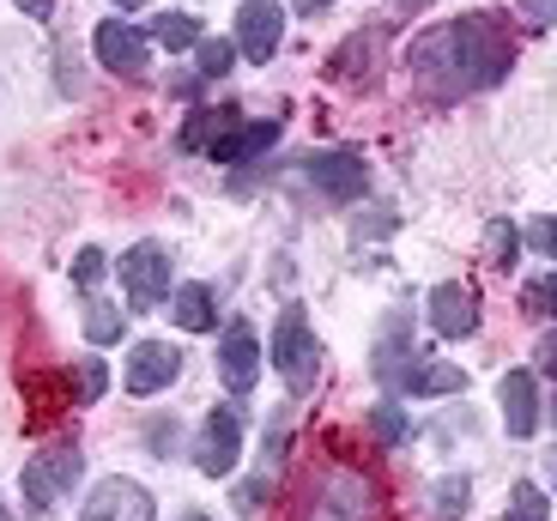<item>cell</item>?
I'll use <instances>...</instances> for the list:
<instances>
[{
  "mask_svg": "<svg viewBox=\"0 0 557 521\" xmlns=\"http://www.w3.org/2000/svg\"><path fill=\"white\" fill-rule=\"evenodd\" d=\"M509 61H516V42H509L497 13H467L412 37V79L436 103H455L467 91L497 85L509 73Z\"/></svg>",
  "mask_w": 557,
  "mask_h": 521,
  "instance_id": "cell-1",
  "label": "cell"
},
{
  "mask_svg": "<svg viewBox=\"0 0 557 521\" xmlns=\"http://www.w3.org/2000/svg\"><path fill=\"white\" fill-rule=\"evenodd\" d=\"M304 521H382V504H376V492H370L363 473H351V467H327V473L309 485Z\"/></svg>",
  "mask_w": 557,
  "mask_h": 521,
  "instance_id": "cell-2",
  "label": "cell"
},
{
  "mask_svg": "<svg viewBox=\"0 0 557 521\" xmlns=\"http://www.w3.org/2000/svg\"><path fill=\"white\" fill-rule=\"evenodd\" d=\"M267 358H273V370L285 376V388L292 395H309L315 388V370H321V346H315V327H309V315L297 310H285L278 315V327H273V346H267Z\"/></svg>",
  "mask_w": 557,
  "mask_h": 521,
  "instance_id": "cell-3",
  "label": "cell"
},
{
  "mask_svg": "<svg viewBox=\"0 0 557 521\" xmlns=\"http://www.w3.org/2000/svg\"><path fill=\"white\" fill-rule=\"evenodd\" d=\"M122 285H127V303H134V310H152L158 297H170L164 243H134V249L122 255Z\"/></svg>",
  "mask_w": 557,
  "mask_h": 521,
  "instance_id": "cell-4",
  "label": "cell"
},
{
  "mask_svg": "<svg viewBox=\"0 0 557 521\" xmlns=\"http://www.w3.org/2000/svg\"><path fill=\"white\" fill-rule=\"evenodd\" d=\"M243 455V424L231 407H212L207 424H200V443H195V467L207 473V480H224L231 467H237Z\"/></svg>",
  "mask_w": 557,
  "mask_h": 521,
  "instance_id": "cell-5",
  "label": "cell"
},
{
  "mask_svg": "<svg viewBox=\"0 0 557 521\" xmlns=\"http://www.w3.org/2000/svg\"><path fill=\"white\" fill-rule=\"evenodd\" d=\"M79 455L73 449H55V455H30L25 461V504L37 509H55L61 504V492H73V480H79Z\"/></svg>",
  "mask_w": 557,
  "mask_h": 521,
  "instance_id": "cell-6",
  "label": "cell"
},
{
  "mask_svg": "<svg viewBox=\"0 0 557 521\" xmlns=\"http://www.w3.org/2000/svg\"><path fill=\"white\" fill-rule=\"evenodd\" d=\"M304 176L327 200H339V207H346V200H358L363 188H370V164H363V158H351V152H309L304 158Z\"/></svg>",
  "mask_w": 557,
  "mask_h": 521,
  "instance_id": "cell-7",
  "label": "cell"
},
{
  "mask_svg": "<svg viewBox=\"0 0 557 521\" xmlns=\"http://www.w3.org/2000/svg\"><path fill=\"white\" fill-rule=\"evenodd\" d=\"M91 49H98V61L110 73H122V79H146V67H152V49H146V37H139L134 25H122V18H103L98 37H91Z\"/></svg>",
  "mask_w": 557,
  "mask_h": 521,
  "instance_id": "cell-8",
  "label": "cell"
},
{
  "mask_svg": "<svg viewBox=\"0 0 557 521\" xmlns=\"http://www.w3.org/2000/svg\"><path fill=\"white\" fill-rule=\"evenodd\" d=\"M219 376L231 395H249L255 382H261V339H255L249 322H231L219 339Z\"/></svg>",
  "mask_w": 557,
  "mask_h": 521,
  "instance_id": "cell-9",
  "label": "cell"
},
{
  "mask_svg": "<svg viewBox=\"0 0 557 521\" xmlns=\"http://www.w3.org/2000/svg\"><path fill=\"white\" fill-rule=\"evenodd\" d=\"M79 521H158V509H152V492H146V485L115 473V480H103L98 492H91V504H85Z\"/></svg>",
  "mask_w": 557,
  "mask_h": 521,
  "instance_id": "cell-10",
  "label": "cell"
},
{
  "mask_svg": "<svg viewBox=\"0 0 557 521\" xmlns=\"http://www.w3.org/2000/svg\"><path fill=\"white\" fill-rule=\"evenodd\" d=\"M431 327L443 339H467L479 334V291L473 285H460V280H443L431 291Z\"/></svg>",
  "mask_w": 557,
  "mask_h": 521,
  "instance_id": "cell-11",
  "label": "cell"
},
{
  "mask_svg": "<svg viewBox=\"0 0 557 521\" xmlns=\"http://www.w3.org/2000/svg\"><path fill=\"white\" fill-rule=\"evenodd\" d=\"M176 376H182V352L170 339H139L134 358H127V388H134V395H158V388H170Z\"/></svg>",
  "mask_w": 557,
  "mask_h": 521,
  "instance_id": "cell-12",
  "label": "cell"
},
{
  "mask_svg": "<svg viewBox=\"0 0 557 521\" xmlns=\"http://www.w3.org/2000/svg\"><path fill=\"white\" fill-rule=\"evenodd\" d=\"M278 37H285V13H278L273 0H243L237 13V49L249 61H267L278 49Z\"/></svg>",
  "mask_w": 557,
  "mask_h": 521,
  "instance_id": "cell-13",
  "label": "cell"
},
{
  "mask_svg": "<svg viewBox=\"0 0 557 521\" xmlns=\"http://www.w3.org/2000/svg\"><path fill=\"white\" fill-rule=\"evenodd\" d=\"M497 407H503L509 437H533V431H540V395H533L528 370H509V376L497 382Z\"/></svg>",
  "mask_w": 557,
  "mask_h": 521,
  "instance_id": "cell-14",
  "label": "cell"
},
{
  "mask_svg": "<svg viewBox=\"0 0 557 521\" xmlns=\"http://www.w3.org/2000/svg\"><path fill=\"white\" fill-rule=\"evenodd\" d=\"M382 37H388L382 25H370V30H351V37H346V49H334V61H327V73H334L339 85H358V79H370V73H376V61H382Z\"/></svg>",
  "mask_w": 557,
  "mask_h": 521,
  "instance_id": "cell-15",
  "label": "cell"
},
{
  "mask_svg": "<svg viewBox=\"0 0 557 521\" xmlns=\"http://www.w3.org/2000/svg\"><path fill=\"white\" fill-rule=\"evenodd\" d=\"M424 364V352L418 346H406V315H388V327H382V346H376V376L388 382V388H406V376Z\"/></svg>",
  "mask_w": 557,
  "mask_h": 521,
  "instance_id": "cell-16",
  "label": "cell"
},
{
  "mask_svg": "<svg viewBox=\"0 0 557 521\" xmlns=\"http://www.w3.org/2000/svg\"><path fill=\"white\" fill-rule=\"evenodd\" d=\"M273 140H278V122H237L207 158L212 164H249V158H261Z\"/></svg>",
  "mask_w": 557,
  "mask_h": 521,
  "instance_id": "cell-17",
  "label": "cell"
},
{
  "mask_svg": "<svg viewBox=\"0 0 557 521\" xmlns=\"http://www.w3.org/2000/svg\"><path fill=\"white\" fill-rule=\"evenodd\" d=\"M231 127H237V110H195L188 127H182V146H188V152H212Z\"/></svg>",
  "mask_w": 557,
  "mask_h": 521,
  "instance_id": "cell-18",
  "label": "cell"
},
{
  "mask_svg": "<svg viewBox=\"0 0 557 521\" xmlns=\"http://www.w3.org/2000/svg\"><path fill=\"white\" fill-rule=\"evenodd\" d=\"M170 315H176L188 334H212V327H219V310H212V291H207V285H182L176 303H170Z\"/></svg>",
  "mask_w": 557,
  "mask_h": 521,
  "instance_id": "cell-19",
  "label": "cell"
},
{
  "mask_svg": "<svg viewBox=\"0 0 557 521\" xmlns=\"http://www.w3.org/2000/svg\"><path fill=\"white\" fill-rule=\"evenodd\" d=\"M460 388H467V376L455 364H431V358L406 376V395H460Z\"/></svg>",
  "mask_w": 557,
  "mask_h": 521,
  "instance_id": "cell-20",
  "label": "cell"
},
{
  "mask_svg": "<svg viewBox=\"0 0 557 521\" xmlns=\"http://www.w3.org/2000/svg\"><path fill=\"white\" fill-rule=\"evenodd\" d=\"M152 42L158 49H200V18L195 13H164V18H152Z\"/></svg>",
  "mask_w": 557,
  "mask_h": 521,
  "instance_id": "cell-21",
  "label": "cell"
},
{
  "mask_svg": "<svg viewBox=\"0 0 557 521\" xmlns=\"http://www.w3.org/2000/svg\"><path fill=\"white\" fill-rule=\"evenodd\" d=\"M516 249H521L516 225H509V219H491V225H485V255H491V268H516Z\"/></svg>",
  "mask_w": 557,
  "mask_h": 521,
  "instance_id": "cell-22",
  "label": "cell"
},
{
  "mask_svg": "<svg viewBox=\"0 0 557 521\" xmlns=\"http://www.w3.org/2000/svg\"><path fill=\"white\" fill-rule=\"evenodd\" d=\"M122 315H127V310L91 303V310H85V339H91V346H110V339H122Z\"/></svg>",
  "mask_w": 557,
  "mask_h": 521,
  "instance_id": "cell-23",
  "label": "cell"
},
{
  "mask_svg": "<svg viewBox=\"0 0 557 521\" xmlns=\"http://www.w3.org/2000/svg\"><path fill=\"white\" fill-rule=\"evenodd\" d=\"M467 497H473V485H467V480H443V485H436L431 521H460V516H467Z\"/></svg>",
  "mask_w": 557,
  "mask_h": 521,
  "instance_id": "cell-24",
  "label": "cell"
},
{
  "mask_svg": "<svg viewBox=\"0 0 557 521\" xmlns=\"http://www.w3.org/2000/svg\"><path fill=\"white\" fill-rule=\"evenodd\" d=\"M545 516H552V504H545L540 485H516V492H509V516L503 521H545Z\"/></svg>",
  "mask_w": 557,
  "mask_h": 521,
  "instance_id": "cell-25",
  "label": "cell"
},
{
  "mask_svg": "<svg viewBox=\"0 0 557 521\" xmlns=\"http://www.w3.org/2000/svg\"><path fill=\"white\" fill-rule=\"evenodd\" d=\"M231 61H237V42L200 37V73H207V79H224V73H231Z\"/></svg>",
  "mask_w": 557,
  "mask_h": 521,
  "instance_id": "cell-26",
  "label": "cell"
},
{
  "mask_svg": "<svg viewBox=\"0 0 557 521\" xmlns=\"http://www.w3.org/2000/svg\"><path fill=\"white\" fill-rule=\"evenodd\" d=\"M521 310L545 315V322H557V273H545V280H533L528 291H521Z\"/></svg>",
  "mask_w": 557,
  "mask_h": 521,
  "instance_id": "cell-27",
  "label": "cell"
},
{
  "mask_svg": "<svg viewBox=\"0 0 557 521\" xmlns=\"http://www.w3.org/2000/svg\"><path fill=\"white\" fill-rule=\"evenodd\" d=\"M370 431H376V443H406V412L400 407H370Z\"/></svg>",
  "mask_w": 557,
  "mask_h": 521,
  "instance_id": "cell-28",
  "label": "cell"
},
{
  "mask_svg": "<svg viewBox=\"0 0 557 521\" xmlns=\"http://www.w3.org/2000/svg\"><path fill=\"white\" fill-rule=\"evenodd\" d=\"M103 388H110V370H103L98 358H85L79 364V400L91 407V400H103Z\"/></svg>",
  "mask_w": 557,
  "mask_h": 521,
  "instance_id": "cell-29",
  "label": "cell"
},
{
  "mask_svg": "<svg viewBox=\"0 0 557 521\" xmlns=\"http://www.w3.org/2000/svg\"><path fill=\"white\" fill-rule=\"evenodd\" d=\"M98 280H103V255L79 249V261H73V285H79V291H98Z\"/></svg>",
  "mask_w": 557,
  "mask_h": 521,
  "instance_id": "cell-30",
  "label": "cell"
},
{
  "mask_svg": "<svg viewBox=\"0 0 557 521\" xmlns=\"http://www.w3.org/2000/svg\"><path fill=\"white\" fill-rule=\"evenodd\" d=\"M528 243H533V249H540V255H552V261H557V219H533Z\"/></svg>",
  "mask_w": 557,
  "mask_h": 521,
  "instance_id": "cell-31",
  "label": "cell"
},
{
  "mask_svg": "<svg viewBox=\"0 0 557 521\" xmlns=\"http://www.w3.org/2000/svg\"><path fill=\"white\" fill-rule=\"evenodd\" d=\"M528 25H557V0H516Z\"/></svg>",
  "mask_w": 557,
  "mask_h": 521,
  "instance_id": "cell-32",
  "label": "cell"
},
{
  "mask_svg": "<svg viewBox=\"0 0 557 521\" xmlns=\"http://www.w3.org/2000/svg\"><path fill=\"white\" fill-rule=\"evenodd\" d=\"M533 358H540V370H545V376H557V334H545L540 346H533Z\"/></svg>",
  "mask_w": 557,
  "mask_h": 521,
  "instance_id": "cell-33",
  "label": "cell"
},
{
  "mask_svg": "<svg viewBox=\"0 0 557 521\" xmlns=\"http://www.w3.org/2000/svg\"><path fill=\"white\" fill-rule=\"evenodd\" d=\"M18 13H30V18H49V13H55V0H18Z\"/></svg>",
  "mask_w": 557,
  "mask_h": 521,
  "instance_id": "cell-34",
  "label": "cell"
},
{
  "mask_svg": "<svg viewBox=\"0 0 557 521\" xmlns=\"http://www.w3.org/2000/svg\"><path fill=\"white\" fill-rule=\"evenodd\" d=\"M297 13H321V7H334V0H292Z\"/></svg>",
  "mask_w": 557,
  "mask_h": 521,
  "instance_id": "cell-35",
  "label": "cell"
},
{
  "mask_svg": "<svg viewBox=\"0 0 557 521\" xmlns=\"http://www.w3.org/2000/svg\"><path fill=\"white\" fill-rule=\"evenodd\" d=\"M545 485H552V492H557V449L545 455Z\"/></svg>",
  "mask_w": 557,
  "mask_h": 521,
  "instance_id": "cell-36",
  "label": "cell"
},
{
  "mask_svg": "<svg viewBox=\"0 0 557 521\" xmlns=\"http://www.w3.org/2000/svg\"><path fill=\"white\" fill-rule=\"evenodd\" d=\"M115 7H127V13H134V7H146V0H115Z\"/></svg>",
  "mask_w": 557,
  "mask_h": 521,
  "instance_id": "cell-37",
  "label": "cell"
},
{
  "mask_svg": "<svg viewBox=\"0 0 557 521\" xmlns=\"http://www.w3.org/2000/svg\"><path fill=\"white\" fill-rule=\"evenodd\" d=\"M394 7H431V0H394Z\"/></svg>",
  "mask_w": 557,
  "mask_h": 521,
  "instance_id": "cell-38",
  "label": "cell"
},
{
  "mask_svg": "<svg viewBox=\"0 0 557 521\" xmlns=\"http://www.w3.org/2000/svg\"><path fill=\"white\" fill-rule=\"evenodd\" d=\"M0 521H13V516H7V504H0Z\"/></svg>",
  "mask_w": 557,
  "mask_h": 521,
  "instance_id": "cell-39",
  "label": "cell"
},
{
  "mask_svg": "<svg viewBox=\"0 0 557 521\" xmlns=\"http://www.w3.org/2000/svg\"><path fill=\"white\" fill-rule=\"evenodd\" d=\"M182 521H207V516H182Z\"/></svg>",
  "mask_w": 557,
  "mask_h": 521,
  "instance_id": "cell-40",
  "label": "cell"
},
{
  "mask_svg": "<svg viewBox=\"0 0 557 521\" xmlns=\"http://www.w3.org/2000/svg\"><path fill=\"white\" fill-rule=\"evenodd\" d=\"M552 412H557V407H552Z\"/></svg>",
  "mask_w": 557,
  "mask_h": 521,
  "instance_id": "cell-41",
  "label": "cell"
}]
</instances>
